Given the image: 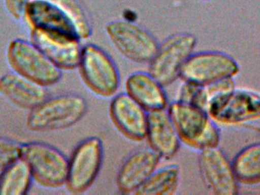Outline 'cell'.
Masks as SVG:
<instances>
[{"label": "cell", "instance_id": "8992f818", "mask_svg": "<svg viewBox=\"0 0 260 195\" xmlns=\"http://www.w3.org/2000/svg\"><path fill=\"white\" fill-rule=\"evenodd\" d=\"M197 39L189 33L176 34L159 44L149 63V72L163 87H169L180 76L182 68L193 53Z\"/></svg>", "mask_w": 260, "mask_h": 195}, {"label": "cell", "instance_id": "5bb4252c", "mask_svg": "<svg viewBox=\"0 0 260 195\" xmlns=\"http://www.w3.org/2000/svg\"><path fill=\"white\" fill-rule=\"evenodd\" d=\"M30 41L34 43L61 70L78 68L83 46L79 39L46 33L30 29Z\"/></svg>", "mask_w": 260, "mask_h": 195}, {"label": "cell", "instance_id": "d6986e66", "mask_svg": "<svg viewBox=\"0 0 260 195\" xmlns=\"http://www.w3.org/2000/svg\"><path fill=\"white\" fill-rule=\"evenodd\" d=\"M32 180L30 168L21 157L0 173V195L27 194Z\"/></svg>", "mask_w": 260, "mask_h": 195}, {"label": "cell", "instance_id": "277c9868", "mask_svg": "<svg viewBox=\"0 0 260 195\" xmlns=\"http://www.w3.org/2000/svg\"><path fill=\"white\" fill-rule=\"evenodd\" d=\"M87 88L95 96L113 98L118 91L120 76L114 60L95 44L83 46L79 67Z\"/></svg>", "mask_w": 260, "mask_h": 195}, {"label": "cell", "instance_id": "e0dca14e", "mask_svg": "<svg viewBox=\"0 0 260 195\" xmlns=\"http://www.w3.org/2000/svg\"><path fill=\"white\" fill-rule=\"evenodd\" d=\"M0 94L14 105L29 110L47 98L46 87L14 71L0 77Z\"/></svg>", "mask_w": 260, "mask_h": 195}, {"label": "cell", "instance_id": "30bf717a", "mask_svg": "<svg viewBox=\"0 0 260 195\" xmlns=\"http://www.w3.org/2000/svg\"><path fill=\"white\" fill-rule=\"evenodd\" d=\"M240 66L232 57L219 51L192 53L185 63L180 79L206 86L223 79L235 78Z\"/></svg>", "mask_w": 260, "mask_h": 195}, {"label": "cell", "instance_id": "d4e9b609", "mask_svg": "<svg viewBox=\"0 0 260 195\" xmlns=\"http://www.w3.org/2000/svg\"><path fill=\"white\" fill-rule=\"evenodd\" d=\"M203 1H207V0H203Z\"/></svg>", "mask_w": 260, "mask_h": 195}, {"label": "cell", "instance_id": "603a6c76", "mask_svg": "<svg viewBox=\"0 0 260 195\" xmlns=\"http://www.w3.org/2000/svg\"><path fill=\"white\" fill-rule=\"evenodd\" d=\"M22 144L0 136V173L21 157Z\"/></svg>", "mask_w": 260, "mask_h": 195}, {"label": "cell", "instance_id": "ac0fdd59", "mask_svg": "<svg viewBox=\"0 0 260 195\" xmlns=\"http://www.w3.org/2000/svg\"><path fill=\"white\" fill-rule=\"evenodd\" d=\"M165 87L149 72L132 73L126 80V93L148 112L168 108Z\"/></svg>", "mask_w": 260, "mask_h": 195}, {"label": "cell", "instance_id": "52a82bcc", "mask_svg": "<svg viewBox=\"0 0 260 195\" xmlns=\"http://www.w3.org/2000/svg\"><path fill=\"white\" fill-rule=\"evenodd\" d=\"M104 144L99 136H90L81 141L69 159L66 186L72 194H82L91 188L102 169Z\"/></svg>", "mask_w": 260, "mask_h": 195}, {"label": "cell", "instance_id": "3957f363", "mask_svg": "<svg viewBox=\"0 0 260 195\" xmlns=\"http://www.w3.org/2000/svg\"><path fill=\"white\" fill-rule=\"evenodd\" d=\"M6 57L14 72L43 87H53L62 78V70L32 41L21 38L12 40L8 46Z\"/></svg>", "mask_w": 260, "mask_h": 195}, {"label": "cell", "instance_id": "cb8c5ba5", "mask_svg": "<svg viewBox=\"0 0 260 195\" xmlns=\"http://www.w3.org/2000/svg\"><path fill=\"white\" fill-rule=\"evenodd\" d=\"M30 0H3L8 14L16 21L24 18V12Z\"/></svg>", "mask_w": 260, "mask_h": 195}, {"label": "cell", "instance_id": "4fadbf2b", "mask_svg": "<svg viewBox=\"0 0 260 195\" xmlns=\"http://www.w3.org/2000/svg\"><path fill=\"white\" fill-rule=\"evenodd\" d=\"M109 110L114 126L125 137L135 142L146 138L148 112L127 93L116 94Z\"/></svg>", "mask_w": 260, "mask_h": 195}, {"label": "cell", "instance_id": "8fae6325", "mask_svg": "<svg viewBox=\"0 0 260 195\" xmlns=\"http://www.w3.org/2000/svg\"><path fill=\"white\" fill-rule=\"evenodd\" d=\"M23 20L30 29L81 41L73 20L53 0H30Z\"/></svg>", "mask_w": 260, "mask_h": 195}, {"label": "cell", "instance_id": "9a60e30c", "mask_svg": "<svg viewBox=\"0 0 260 195\" xmlns=\"http://www.w3.org/2000/svg\"><path fill=\"white\" fill-rule=\"evenodd\" d=\"M160 159L151 148H141L130 153L119 169L117 188L122 194H135L157 170Z\"/></svg>", "mask_w": 260, "mask_h": 195}, {"label": "cell", "instance_id": "5b68a950", "mask_svg": "<svg viewBox=\"0 0 260 195\" xmlns=\"http://www.w3.org/2000/svg\"><path fill=\"white\" fill-rule=\"evenodd\" d=\"M21 158L41 186L59 188L67 184L69 159L56 147L36 141L22 144Z\"/></svg>", "mask_w": 260, "mask_h": 195}, {"label": "cell", "instance_id": "6da1fadb", "mask_svg": "<svg viewBox=\"0 0 260 195\" xmlns=\"http://www.w3.org/2000/svg\"><path fill=\"white\" fill-rule=\"evenodd\" d=\"M168 110L182 144L199 151L219 146V129L206 110L179 100L168 104Z\"/></svg>", "mask_w": 260, "mask_h": 195}, {"label": "cell", "instance_id": "2e32d148", "mask_svg": "<svg viewBox=\"0 0 260 195\" xmlns=\"http://www.w3.org/2000/svg\"><path fill=\"white\" fill-rule=\"evenodd\" d=\"M145 139L161 159H171L177 154L182 143L168 108L148 112Z\"/></svg>", "mask_w": 260, "mask_h": 195}, {"label": "cell", "instance_id": "7a4b0ae2", "mask_svg": "<svg viewBox=\"0 0 260 195\" xmlns=\"http://www.w3.org/2000/svg\"><path fill=\"white\" fill-rule=\"evenodd\" d=\"M88 112V103L77 94H64L47 98L30 110L26 121L31 132H48L70 128Z\"/></svg>", "mask_w": 260, "mask_h": 195}, {"label": "cell", "instance_id": "ffe728a7", "mask_svg": "<svg viewBox=\"0 0 260 195\" xmlns=\"http://www.w3.org/2000/svg\"><path fill=\"white\" fill-rule=\"evenodd\" d=\"M180 179V171L177 165H165L157 169L134 194H173L178 188Z\"/></svg>", "mask_w": 260, "mask_h": 195}, {"label": "cell", "instance_id": "44dd1931", "mask_svg": "<svg viewBox=\"0 0 260 195\" xmlns=\"http://www.w3.org/2000/svg\"><path fill=\"white\" fill-rule=\"evenodd\" d=\"M239 184H260V143L251 144L237 154L232 162Z\"/></svg>", "mask_w": 260, "mask_h": 195}, {"label": "cell", "instance_id": "7402d4cb", "mask_svg": "<svg viewBox=\"0 0 260 195\" xmlns=\"http://www.w3.org/2000/svg\"><path fill=\"white\" fill-rule=\"evenodd\" d=\"M64 9L77 27L81 41L91 36L92 29L83 8L76 0H53Z\"/></svg>", "mask_w": 260, "mask_h": 195}, {"label": "cell", "instance_id": "9c48e42d", "mask_svg": "<svg viewBox=\"0 0 260 195\" xmlns=\"http://www.w3.org/2000/svg\"><path fill=\"white\" fill-rule=\"evenodd\" d=\"M105 29L114 47L132 62L149 64L158 48L159 44L154 37L132 21H111Z\"/></svg>", "mask_w": 260, "mask_h": 195}, {"label": "cell", "instance_id": "7c38bea8", "mask_svg": "<svg viewBox=\"0 0 260 195\" xmlns=\"http://www.w3.org/2000/svg\"><path fill=\"white\" fill-rule=\"evenodd\" d=\"M200 173L209 191L217 195H235L239 191L232 162L219 147L200 151Z\"/></svg>", "mask_w": 260, "mask_h": 195}, {"label": "cell", "instance_id": "ba28073f", "mask_svg": "<svg viewBox=\"0 0 260 195\" xmlns=\"http://www.w3.org/2000/svg\"><path fill=\"white\" fill-rule=\"evenodd\" d=\"M206 112L218 124L238 125L260 118V94L246 89H237L209 101Z\"/></svg>", "mask_w": 260, "mask_h": 195}]
</instances>
